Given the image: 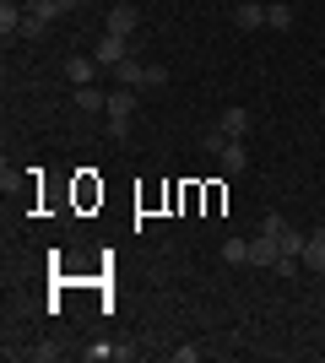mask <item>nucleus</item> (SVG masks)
<instances>
[{
  "label": "nucleus",
  "instance_id": "f257e3e1",
  "mask_svg": "<svg viewBox=\"0 0 325 363\" xmlns=\"http://www.w3.org/2000/svg\"><path fill=\"white\" fill-rule=\"evenodd\" d=\"M130 108H136V87H114V92H108V108H103L108 141H125V136H130Z\"/></svg>",
  "mask_w": 325,
  "mask_h": 363
},
{
  "label": "nucleus",
  "instance_id": "f03ea898",
  "mask_svg": "<svg viewBox=\"0 0 325 363\" xmlns=\"http://www.w3.org/2000/svg\"><path fill=\"white\" fill-rule=\"evenodd\" d=\"M114 82H120V87L152 92V87H163V82H169V71H163V65H141V60H120V65H114Z\"/></svg>",
  "mask_w": 325,
  "mask_h": 363
},
{
  "label": "nucleus",
  "instance_id": "7ed1b4c3",
  "mask_svg": "<svg viewBox=\"0 0 325 363\" xmlns=\"http://www.w3.org/2000/svg\"><path fill=\"white\" fill-rule=\"evenodd\" d=\"M93 60L103 65V71H114L120 60H130V38H120V33H103V38H98V55H93Z\"/></svg>",
  "mask_w": 325,
  "mask_h": 363
},
{
  "label": "nucleus",
  "instance_id": "20e7f679",
  "mask_svg": "<svg viewBox=\"0 0 325 363\" xmlns=\"http://www.w3.org/2000/svg\"><path fill=\"white\" fill-rule=\"evenodd\" d=\"M233 28L239 33H261L266 28V0H239V6H233Z\"/></svg>",
  "mask_w": 325,
  "mask_h": 363
},
{
  "label": "nucleus",
  "instance_id": "39448f33",
  "mask_svg": "<svg viewBox=\"0 0 325 363\" xmlns=\"http://www.w3.org/2000/svg\"><path fill=\"white\" fill-rule=\"evenodd\" d=\"M98 71H103V65H98L93 55H71V60H65V82H71V87H93Z\"/></svg>",
  "mask_w": 325,
  "mask_h": 363
},
{
  "label": "nucleus",
  "instance_id": "423d86ee",
  "mask_svg": "<svg viewBox=\"0 0 325 363\" xmlns=\"http://www.w3.org/2000/svg\"><path fill=\"white\" fill-rule=\"evenodd\" d=\"M277 260H282V244L261 228V233L249 239V266H277Z\"/></svg>",
  "mask_w": 325,
  "mask_h": 363
},
{
  "label": "nucleus",
  "instance_id": "0eeeda50",
  "mask_svg": "<svg viewBox=\"0 0 325 363\" xmlns=\"http://www.w3.org/2000/svg\"><path fill=\"white\" fill-rule=\"evenodd\" d=\"M136 28H141V6H108V28H103V33H120V38H130Z\"/></svg>",
  "mask_w": 325,
  "mask_h": 363
},
{
  "label": "nucleus",
  "instance_id": "6e6552de",
  "mask_svg": "<svg viewBox=\"0 0 325 363\" xmlns=\"http://www.w3.org/2000/svg\"><path fill=\"white\" fill-rule=\"evenodd\" d=\"M217 130H222L228 141H244V136H249V108L228 104V108H222V120H217Z\"/></svg>",
  "mask_w": 325,
  "mask_h": 363
},
{
  "label": "nucleus",
  "instance_id": "1a4fd4ad",
  "mask_svg": "<svg viewBox=\"0 0 325 363\" xmlns=\"http://www.w3.org/2000/svg\"><path fill=\"white\" fill-rule=\"evenodd\" d=\"M71 104H76L81 114H103V108H108V92L103 87H76V92H71Z\"/></svg>",
  "mask_w": 325,
  "mask_h": 363
},
{
  "label": "nucleus",
  "instance_id": "9d476101",
  "mask_svg": "<svg viewBox=\"0 0 325 363\" xmlns=\"http://www.w3.org/2000/svg\"><path fill=\"white\" fill-rule=\"evenodd\" d=\"M298 22V11L287 6V0H266V28H277V33H287Z\"/></svg>",
  "mask_w": 325,
  "mask_h": 363
},
{
  "label": "nucleus",
  "instance_id": "9b49d317",
  "mask_svg": "<svg viewBox=\"0 0 325 363\" xmlns=\"http://www.w3.org/2000/svg\"><path fill=\"white\" fill-rule=\"evenodd\" d=\"M217 163H222V174H244V168H249V152H244V141H228V147L217 152Z\"/></svg>",
  "mask_w": 325,
  "mask_h": 363
},
{
  "label": "nucleus",
  "instance_id": "f8f14e48",
  "mask_svg": "<svg viewBox=\"0 0 325 363\" xmlns=\"http://www.w3.org/2000/svg\"><path fill=\"white\" fill-rule=\"evenodd\" d=\"M304 266H309V272H325V228H314L309 239H304Z\"/></svg>",
  "mask_w": 325,
  "mask_h": 363
},
{
  "label": "nucleus",
  "instance_id": "ddd939ff",
  "mask_svg": "<svg viewBox=\"0 0 325 363\" xmlns=\"http://www.w3.org/2000/svg\"><path fill=\"white\" fill-rule=\"evenodd\" d=\"M22 16H28V6L6 0V6H0V33H6V38H11V33H22Z\"/></svg>",
  "mask_w": 325,
  "mask_h": 363
},
{
  "label": "nucleus",
  "instance_id": "4468645a",
  "mask_svg": "<svg viewBox=\"0 0 325 363\" xmlns=\"http://www.w3.org/2000/svg\"><path fill=\"white\" fill-rule=\"evenodd\" d=\"M304 239H309V233H298L293 223H287V228H282V233H277V244H282V255H293V260H304Z\"/></svg>",
  "mask_w": 325,
  "mask_h": 363
},
{
  "label": "nucleus",
  "instance_id": "2eb2a0df",
  "mask_svg": "<svg viewBox=\"0 0 325 363\" xmlns=\"http://www.w3.org/2000/svg\"><path fill=\"white\" fill-rule=\"evenodd\" d=\"M222 260L228 266H249V239H222Z\"/></svg>",
  "mask_w": 325,
  "mask_h": 363
},
{
  "label": "nucleus",
  "instance_id": "dca6fc26",
  "mask_svg": "<svg viewBox=\"0 0 325 363\" xmlns=\"http://www.w3.org/2000/svg\"><path fill=\"white\" fill-rule=\"evenodd\" d=\"M87 363H103V358H120V342H93V347H81Z\"/></svg>",
  "mask_w": 325,
  "mask_h": 363
},
{
  "label": "nucleus",
  "instance_id": "f3484780",
  "mask_svg": "<svg viewBox=\"0 0 325 363\" xmlns=\"http://www.w3.org/2000/svg\"><path fill=\"white\" fill-rule=\"evenodd\" d=\"M201 147H206V152H212V157H217V152L228 147V136H222V130H206V136H201Z\"/></svg>",
  "mask_w": 325,
  "mask_h": 363
},
{
  "label": "nucleus",
  "instance_id": "a211bd4d",
  "mask_svg": "<svg viewBox=\"0 0 325 363\" xmlns=\"http://www.w3.org/2000/svg\"><path fill=\"white\" fill-rule=\"evenodd\" d=\"M169 363H201V347H173Z\"/></svg>",
  "mask_w": 325,
  "mask_h": 363
},
{
  "label": "nucleus",
  "instance_id": "6ab92c4d",
  "mask_svg": "<svg viewBox=\"0 0 325 363\" xmlns=\"http://www.w3.org/2000/svg\"><path fill=\"white\" fill-rule=\"evenodd\" d=\"M55 6H60V16H65V11H76V6H81V0H55Z\"/></svg>",
  "mask_w": 325,
  "mask_h": 363
},
{
  "label": "nucleus",
  "instance_id": "aec40b11",
  "mask_svg": "<svg viewBox=\"0 0 325 363\" xmlns=\"http://www.w3.org/2000/svg\"><path fill=\"white\" fill-rule=\"evenodd\" d=\"M320 108H325V92H320Z\"/></svg>",
  "mask_w": 325,
  "mask_h": 363
}]
</instances>
